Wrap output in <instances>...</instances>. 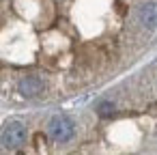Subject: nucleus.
<instances>
[{"label": "nucleus", "mask_w": 157, "mask_h": 155, "mask_svg": "<svg viewBox=\"0 0 157 155\" xmlns=\"http://www.w3.org/2000/svg\"><path fill=\"white\" fill-rule=\"evenodd\" d=\"M0 142H2L5 149L15 151L26 142V125L22 121H9L2 129V136H0Z\"/></svg>", "instance_id": "1"}, {"label": "nucleus", "mask_w": 157, "mask_h": 155, "mask_svg": "<svg viewBox=\"0 0 157 155\" xmlns=\"http://www.w3.org/2000/svg\"><path fill=\"white\" fill-rule=\"evenodd\" d=\"M48 127H50V136L56 142H69L73 138V123H71V118H67L63 114H56Z\"/></svg>", "instance_id": "2"}, {"label": "nucleus", "mask_w": 157, "mask_h": 155, "mask_svg": "<svg viewBox=\"0 0 157 155\" xmlns=\"http://www.w3.org/2000/svg\"><path fill=\"white\" fill-rule=\"evenodd\" d=\"M138 17H140V24L148 30H155L157 28V2H146L140 7L138 11Z\"/></svg>", "instance_id": "3"}, {"label": "nucleus", "mask_w": 157, "mask_h": 155, "mask_svg": "<svg viewBox=\"0 0 157 155\" xmlns=\"http://www.w3.org/2000/svg\"><path fill=\"white\" fill-rule=\"evenodd\" d=\"M43 91V82L39 80V78H24L22 82H20V93L24 95V97H35V95H39Z\"/></svg>", "instance_id": "4"}, {"label": "nucleus", "mask_w": 157, "mask_h": 155, "mask_svg": "<svg viewBox=\"0 0 157 155\" xmlns=\"http://www.w3.org/2000/svg\"><path fill=\"white\" fill-rule=\"evenodd\" d=\"M112 112H114V103H110V101L99 103V114H101V116H110Z\"/></svg>", "instance_id": "5"}]
</instances>
